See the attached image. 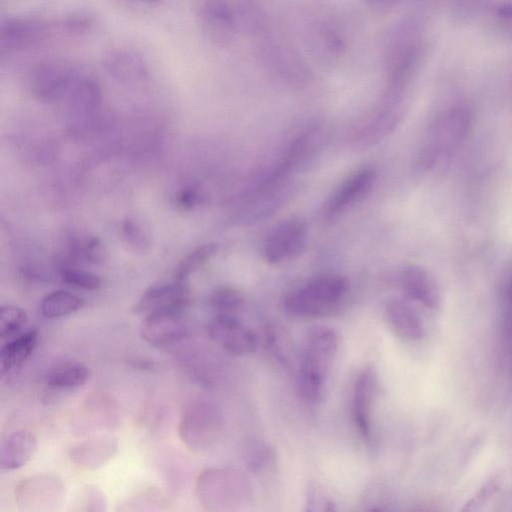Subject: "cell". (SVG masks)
Returning a JSON list of instances; mask_svg holds the SVG:
<instances>
[{
	"mask_svg": "<svg viewBox=\"0 0 512 512\" xmlns=\"http://www.w3.org/2000/svg\"><path fill=\"white\" fill-rule=\"evenodd\" d=\"M377 390V375L371 367L356 376L351 398V415L358 434L365 442L372 439V406Z\"/></svg>",
	"mask_w": 512,
	"mask_h": 512,
	"instance_id": "8fae6325",
	"label": "cell"
},
{
	"mask_svg": "<svg viewBox=\"0 0 512 512\" xmlns=\"http://www.w3.org/2000/svg\"><path fill=\"white\" fill-rule=\"evenodd\" d=\"M349 285L339 275H322L291 291L284 307L293 316L314 319L329 316L344 303Z\"/></svg>",
	"mask_w": 512,
	"mask_h": 512,
	"instance_id": "3957f363",
	"label": "cell"
},
{
	"mask_svg": "<svg viewBox=\"0 0 512 512\" xmlns=\"http://www.w3.org/2000/svg\"><path fill=\"white\" fill-rule=\"evenodd\" d=\"M209 337L235 356H247L257 349V336L233 314H216L206 325Z\"/></svg>",
	"mask_w": 512,
	"mask_h": 512,
	"instance_id": "ba28073f",
	"label": "cell"
},
{
	"mask_svg": "<svg viewBox=\"0 0 512 512\" xmlns=\"http://www.w3.org/2000/svg\"><path fill=\"white\" fill-rule=\"evenodd\" d=\"M386 319L392 330L407 340H419L424 335V326L420 315L407 302L392 300L385 308Z\"/></svg>",
	"mask_w": 512,
	"mask_h": 512,
	"instance_id": "44dd1931",
	"label": "cell"
},
{
	"mask_svg": "<svg viewBox=\"0 0 512 512\" xmlns=\"http://www.w3.org/2000/svg\"><path fill=\"white\" fill-rule=\"evenodd\" d=\"M141 1L154 2V1H157V0H141Z\"/></svg>",
	"mask_w": 512,
	"mask_h": 512,
	"instance_id": "ab89813d",
	"label": "cell"
},
{
	"mask_svg": "<svg viewBox=\"0 0 512 512\" xmlns=\"http://www.w3.org/2000/svg\"><path fill=\"white\" fill-rule=\"evenodd\" d=\"M119 509L123 511L167 510L169 502L161 493L148 490L130 497Z\"/></svg>",
	"mask_w": 512,
	"mask_h": 512,
	"instance_id": "f1b7e54d",
	"label": "cell"
},
{
	"mask_svg": "<svg viewBox=\"0 0 512 512\" xmlns=\"http://www.w3.org/2000/svg\"><path fill=\"white\" fill-rule=\"evenodd\" d=\"M118 439L113 435H95L70 447L69 458L76 466L96 470L107 464L117 454Z\"/></svg>",
	"mask_w": 512,
	"mask_h": 512,
	"instance_id": "9a60e30c",
	"label": "cell"
},
{
	"mask_svg": "<svg viewBox=\"0 0 512 512\" xmlns=\"http://www.w3.org/2000/svg\"><path fill=\"white\" fill-rule=\"evenodd\" d=\"M73 504L76 511L103 512L107 510L105 493L99 487L91 484L79 489Z\"/></svg>",
	"mask_w": 512,
	"mask_h": 512,
	"instance_id": "83f0119b",
	"label": "cell"
},
{
	"mask_svg": "<svg viewBox=\"0 0 512 512\" xmlns=\"http://www.w3.org/2000/svg\"><path fill=\"white\" fill-rule=\"evenodd\" d=\"M266 345L273 355L282 363H287L290 356V342L287 335L278 326H270L265 333Z\"/></svg>",
	"mask_w": 512,
	"mask_h": 512,
	"instance_id": "d6a6232c",
	"label": "cell"
},
{
	"mask_svg": "<svg viewBox=\"0 0 512 512\" xmlns=\"http://www.w3.org/2000/svg\"><path fill=\"white\" fill-rule=\"evenodd\" d=\"M60 275L68 285L83 290H98L102 286V280L96 274L76 267H62Z\"/></svg>",
	"mask_w": 512,
	"mask_h": 512,
	"instance_id": "4dcf8cb0",
	"label": "cell"
},
{
	"mask_svg": "<svg viewBox=\"0 0 512 512\" xmlns=\"http://www.w3.org/2000/svg\"><path fill=\"white\" fill-rule=\"evenodd\" d=\"M39 341V331L32 328L7 342L0 350L1 374L19 368L32 354Z\"/></svg>",
	"mask_w": 512,
	"mask_h": 512,
	"instance_id": "7402d4cb",
	"label": "cell"
},
{
	"mask_svg": "<svg viewBox=\"0 0 512 512\" xmlns=\"http://www.w3.org/2000/svg\"><path fill=\"white\" fill-rule=\"evenodd\" d=\"M129 362L133 367L138 369L152 370L156 367V364L154 362L145 359H131Z\"/></svg>",
	"mask_w": 512,
	"mask_h": 512,
	"instance_id": "f35d334b",
	"label": "cell"
},
{
	"mask_svg": "<svg viewBox=\"0 0 512 512\" xmlns=\"http://www.w3.org/2000/svg\"><path fill=\"white\" fill-rule=\"evenodd\" d=\"M81 254L90 263L99 264L104 261V248L96 237L87 239L81 248Z\"/></svg>",
	"mask_w": 512,
	"mask_h": 512,
	"instance_id": "d590c367",
	"label": "cell"
},
{
	"mask_svg": "<svg viewBox=\"0 0 512 512\" xmlns=\"http://www.w3.org/2000/svg\"><path fill=\"white\" fill-rule=\"evenodd\" d=\"M63 479L51 473H38L22 479L14 489L15 503L23 512H51L64 501Z\"/></svg>",
	"mask_w": 512,
	"mask_h": 512,
	"instance_id": "8992f818",
	"label": "cell"
},
{
	"mask_svg": "<svg viewBox=\"0 0 512 512\" xmlns=\"http://www.w3.org/2000/svg\"><path fill=\"white\" fill-rule=\"evenodd\" d=\"M504 338L509 364L512 369V277L507 292Z\"/></svg>",
	"mask_w": 512,
	"mask_h": 512,
	"instance_id": "e575fe53",
	"label": "cell"
},
{
	"mask_svg": "<svg viewBox=\"0 0 512 512\" xmlns=\"http://www.w3.org/2000/svg\"><path fill=\"white\" fill-rule=\"evenodd\" d=\"M307 237L305 223L298 218H290L276 225L268 234L263 256L269 264H278L294 258L304 248Z\"/></svg>",
	"mask_w": 512,
	"mask_h": 512,
	"instance_id": "9c48e42d",
	"label": "cell"
},
{
	"mask_svg": "<svg viewBox=\"0 0 512 512\" xmlns=\"http://www.w3.org/2000/svg\"><path fill=\"white\" fill-rule=\"evenodd\" d=\"M469 126L470 116L464 109L456 108L441 115L428 132L419 164L429 168L445 160L461 144Z\"/></svg>",
	"mask_w": 512,
	"mask_h": 512,
	"instance_id": "5b68a950",
	"label": "cell"
},
{
	"mask_svg": "<svg viewBox=\"0 0 512 512\" xmlns=\"http://www.w3.org/2000/svg\"><path fill=\"white\" fill-rule=\"evenodd\" d=\"M224 430L221 410L205 399L188 402L180 414L177 433L181 442L193 452H205L220 440Z\"/></svg>",
	"mask_w": 512,
	"mask_h": 512,
	"instance_id": "277c9868",
	"label": "cell"
},
{
	"mask_svg": "<svg viewBox=\"0 0 512 512\" xmlns=\"http://www.w3.org/2000/svg\"><path fill=\"white\" fill-rule=\"evenodd\" d=\"M90 376V369L83 363L67 362L51 369L44 382L50 388L68 390L83 386Z\"/></svg>",
	"mask_w": 512,
	"mask_h": 512,
	"instance_id": "603a6c76",
	"label": "cell"
},
{
	"mask_svg": "<svg viewBox=\"0 0 512 512\" xmlns=\"http://www.w3.org/2000/svg\"><path fill=\"white\" fill-rule=\"evenodd\" d=\"M121 233L125 243L135 251H145L150 245L146 229L135 219H126L122 223Z\"/></svg>",
	"mask_w": 512,
	"mask_h": 512,
	"instance_id": "1f68e13d",
	"label": "cell"
},
{
	"mask_svg": "<svg viewBox=\"0 0 512 512\" xmlns=\"http://www.w3.org/2000/svg\"><path fill=\"white\" fill-rule=\"evenodd\" d=\"M188 303L189 289L186 282L175 279L174 282L148 287L132 307V312L146 317L163 310H184Z\"/></svg>",
	"mask_w": 512,
	"mask_h": 512,
	"instance_id": "7c38bea8",
	"label": "cell"
},
{
	"mask_svg": "<svg viewBox=\"0 0 512 512\" xmlns=\"http://www.w3.org/2000/svg\"><path fill=\"white\" fill-rule=\"evenodd\" d=\"M140 332L153 346L163 347L180 341L187 333L183 310L169 309L146 316Z\"/></svg>",
	"mask_w": 512,
	"mask_h": 512,
	"instance_id": "4fadbf2b",
	"label": "cell"
},
{
	"mask_svg": "<svg viewBox=\"0 0 512 512\" xmlns=\"http://www.w3.org/2000/svg\"><path fill=\"white\" fill-rule=\"evenodd\" d=\"M404 293L428 309H438L441 303L440 289L432 275L422 267L409 265L399 275Z\"/></svg>",
	"mask_w": 512,
	"mask_h": 512,
	"instance_id": "2e32d148",
	"label": "cell"
},
{
	"mask_svg": "<svg viewBox=\"0 0 512 512\" xmlns=\"http://www.w3.org/2000/svg\"><path fill=\"white\" fill-rule=\"evenodd\" d=\"M77 79L73 69L62 62H45L32 71V92L41 100L54 101L71 91Z\"/></svg>",
	"mask_w": 512,
	"mask_h": 512,
	"instance_id": "30bf717a",
	"label": "cell"
},
{
	"mask_svg": "<svg viewBox=\"0 0 512 512\" xmlns=\"http://www.w3.org/2000/svg\"><path fill=\"white\" fill-rule=\"evenodd\" d=\"M244 304V295L237 288L221 286L209 297V305L217 314H233Z\"/></svg>",
	"mask_w": 512,
	"mask_h": 512,
	"instance_id": "484cf974",
	"label": "cell"
},
{
	"mask_svg": "<svg viewBox=\"0 0 512 512\" xmlns=\"http://www.w3.org/2000/svg\"><path fill=\"white\" fill-rule=\"evenodd\" d=\"M92 24V19L83 14L72 15L68 18L66 26L73 31H83Z\"/></svg>",
	"mask_w": 512,
	"mask_h": 512,
	"instance_id": "74e56055",
	"label": "cell"
},
{
	"mask_svg": "<svg viewBox=\"0 0 512 512\" xmlns=\"http://www.w3.org/2000/svg\"><path fill=\"white\" fill-rule=\"evenodd\" d=\"M199 196L195 189L184 188L176 195V204L182 210L192 209L198 202Z\"/></svg>",
	"mask_w": 512,
	"mask_h": 512,
	"instance_id": "8d00e7d4",
	"label": "cell"
},
{
	"mask_svg": "<svg viewBox=\"0 0 512 512\" xmlns=\"http://www.w3.org/2000/svg\"><path fill=\"white\" fill-rule=\"evenodd\" d=\"M27 322L26 312L14 305L0 308V337L8 338L17 333Z\"/></svg>",
	"mask_w": 512,
	"mask_h": 512,
	"instance_id": "f546056e",
	"label": "cell"
},
{
	"mask_svg": "<svg viewBox=\"0 0 512 512\" xmlns=\"http://www.w3.org/2000/svg\"><path fill=\"white\" fill-rule=\"evenodd\" d=\"M338 347V334L331 327L317 326L308 333L298 371V390L307 404L321 401Z\"/></svg>",
	"mask_w": 512,
	"mask_h": 512,
	"instance_id": "6da1fadb",
	"label": "cell"
},
{
	"mask_svg": "<svg viewBox=\"0 0 512 512\" xmlns=\"http://www.w3.org/2000/svg\"><path fill=\"white\" fill-rule=\"evenodd\" d=\"M194 494L206 511L230 512L243 508L252 498V485L241 471L232 468H206L194 485Z\"/></svg>",
	"mask_w": 512,
	"mask_h": 512,
	"instance_id": "7a4b0ae2",
	"label": "cell"
},
{
	"mask_svg": "<svg viewBox=\"0 0 512 512\" xmlns=\"http://www.w3.org/2000/svg\"><path fill=\"white\" fill-rule=\"evenodd\" d=\"M248 469L253 473H263L275 464V452L266 442L259 439L249 440L243 453Z\"/></svg>",
	"mask_w": 512,
	"mask_h": 512,
	"instance_id": "d4e9b609",
	"label": "cell"
},
{
	"mask_svg": "<svg viewBox=\"0 0 512 512\" xmlns=\"http://www.w3.org/2000/svg\"><path fill=\"white\" fill-rule=\"evenodd\" d=\"M48 34L45 21L35 17H9L1 22L0 47L5 51H19L33 47Z\"/></svg>",
	"mask_w": 512,
	"mask_h": 512,
	"instance_id": "5bb4252c",
	"label": "cell"
},
{
	"mask_svg": "<svg viewBox=\"0 0 512 512\" xmlns=\"http://www.w3.org/2000/svg\"><path fill=\"white\" fill-rule=\"evenodd\" d=\"M218 247L215 244H205L193 250L178 265L175 272V279L186 282L187 278L196 270L206 264L217 253Z\"/></svg>",
	"mask_w": 512,
	"mask_h": 512,
	"instance_id": "4316f807",
	"label": "cell"
},
{
	"mask_svg": "<svg viewBox=\"0 0 512 512\" xmlns=\"http://www.w3.org/2000/svg\"><path fill=\"white\" fill-rule=\"evenodd\" d=\"M38 441L33 432L18 429L11 432L0 446V467L4 471L25 466L35 454Z\"/></svg>",
	"mask_w": 512,
	"mask_h": 512,
	"instance_id": "d6986e66",
	"label": "cell"
},
{
	"mask_svg": "<svg viewBox=\"0 0 512 512\" xmlns=\"http://www.w3.org/2000/svg\"><path fill=\"white\" fill-rule=\"evenodd\" d=\"M305 506L307 511L324 512L337 510L333 499L321 488L310 485L306 490Z\"/></svg>",
	"mask_w": 512,
	"mask_h": 512,
	"instance_id": "836d02e7",
	"label": "cell"
},
{
	"mask_svg": "<svg viewBox=\"0 0 512 512\" xmlns=\"http://www.w3.org/2000/svg\"><path fill=\"white\" fill-rule=\"evenodd\" d=\"M376 172L363 167L348 176L332 193L325 205L328 214L338 213L361 200L372 188Z\"/></svg>",
	"mask_w": 512,
	"mask_h": 512,
	"instance_id": "e0dca14e",
	"label": "cell"
},
{
	"mask_svg": "<svg viewBox=\"0 0 512 512\" xmlns=\"http://www.w3.org/2000/svg\"><path fill=\"white\" fill-rule=\"evenodd\" d=\"M85 305L82 298L63 290L47 294L40 303V311L46 318H59L81 310Z\"/></svg>",
	"mask_w": 512,
	"mask_h": 512,
	"instance_id": "cb8c5ba5",
	"label": "cell"
},
{
	"mask_svg": "<svg viewBox=\"0 0 512 512\" xmlns=\"http://www.w3.org/2000/svg\"><path fill=\"white\" fill-rule=\"evenodd\" d=\"M194 10L205 35L227 45L239 27L235 0H194Z\"/></svg>",
	"mask_w": 512,
	"mask_h": 512,
	"instance_id": "52a82bcc",
	"label": "cell"
},
{
	"mask_svg": "<svg viewBox=\"0 0 512 512\" xmlns=\"http://www.w3.org/2000/svg\"><path fill=\"white\" fill-rule=\"evenodd\" d=\"M101 104V89L96 81L83 78L70 91L69 117L72 125L90 124Z\"/></svg>",
	"mask_w": 512,
	"mask_h": 512,
	"instance_id": "ac0fdd59",
	"label": "cell"
},
{
	"mask_svg": "<svg viewBox=\"0 0 512 512\" xmlns=\"http://www.w3.org/2000/svg\"><path fill=\"white\" fill-rule=\"evenodd\" d=\"M104 68L122 83H137L149 75V67L143 57L128 49L109 52L104 58Z\"/></svg>",
	"mask_w": 512,
	"mask_h": 512,
	"instance_id": "ffe728a7",
	"label": "cell"
}]
</instances>
